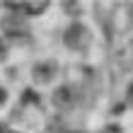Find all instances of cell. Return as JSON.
<instances>
[{"label":"cell","instance_id":"4","mask_svg":"<svg viewBox=\"0 0 133 133\" xmlns=\"http://www.w3.org/2000/svg\"><path fill=\"white\" fill-rule=\"evenodd\" d=\"M5 99H7V92H5L3 87H0V107H3V104H5Z\"/></svg>","mask_w":133,"mask_h":133},{"label":"cell","instance_id":"5","mask_svg":"<svg viewBox=\"0 0 133 133\" xmlns=\"http://www.w3.org/2000/svg\"><path fill=\"white\" fill-rule=\"evenodd\" d=\"M0 133H10V128H7L5 123H0Z\"/></svg>","mask_w":133,"mask_h":133},{"label":"cell","instance_id":"3","mask_svg":"<svg viewBox=\"0 0 133 133\" xmlns=\"http://www.w3.org/2000/svg\"><path fill=\"white\" fill-rule=\"evenodd\" d=\"M87 36V32H85L82 24H73L65 32V44L70 46V49H77V46H82V39Z\"/></svg>","mask_w":133,"mask_h":133},{"label":"cell","instance_id":"2","mask_svg":"<svg viewBox=\"0 0 133 133\" xmlns=\"http://www.w3.org/2000/svg\"><path fill=\"white\" fill-rule=\"evenodd\" d=\"M75 92L73 87H68V85H63V87H58L56 92H53V104H56L58 109H70L75 104Z\"/></svg>","mask_w":133,"mask_h":133},{"label":"cell","instance_id":"6","mask_svg":"<svg viewBox=\"0 0 133 133\" xmlns=\"http://www.w3.org/2000/svg\"><path fill=\"white\" fill-rule=\"evenodd\" d=\"M5 56V46H0V58H3Z\"/></svg>","mask_w":133,"mask_h":133},{"label":"cell","instance_id":"7","mask_svg":"<svg viewBox=\"0 0 133 133\" xmlns=\"http://www.w3.org/2000/svg\"><path fill=\"white\" fill-rule=\"evenodd\" d=\"M80 133H82V131H80Z\"/></svg>","mask_w":133,"mask_h":133},{"label":"cell","instance_id":"1","mask_svg":"<svg viewBox=\"0 0 133 133\" xmlns=\"http://www.w3.org/2000/svg\"><path fill=\"white\" fill-rule=\"evenodd\" d=\"M58 68L53 61H39V65L34 68V80L36 82H51L53 77H56Z\"/></svg>","mask_w":133,"mask_h":133}]
</instances>
